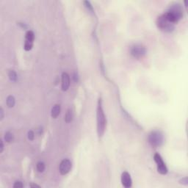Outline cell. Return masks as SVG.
I'll return each instance as SVG.
<instances>
[{
  "instance_id": "21",
  "label": "cell",
  "mask_w": 188,
  "mask_h": 188,
  "mask_svg": "<svg viewBox=\"0 0 188 188\" xmlns=\"http://www.w3.org/2000/svg\"><path fill=\"white\" fill-rule=\"evenodd\" d=\"M30 186L31 187H40L39 185H37V184H31Z\"/></svg>"
},
{
  "instance_id": "8",
  "label": "cell",
  "mask_w": 188,
  "mask_h": 188,
  "mask_svg": "<svg viewBox=\"0 0 188 188\" xmlns=\"http://www.w3.org/2000/svg\"><path fill=\"white\" fill-rule=\"evenodd\" d=\"M121 182L123 186L125 187L128 188L132 187V179L131 176L127 172H124L121 175Z\"/></svg>"
},
{
  "instance_id": "9",
  "label": "cell",
  "mask_w": 188,
  "mask_h": 188,
  "mask_svg": "<svg viewBox=\"0 0 188 188\" xmlns=\"http://www.w3.org/2000/svg\"><path fill=\"white\" fill-rule=\"evenodd\" d=\"M70 86V77L67 73H63L62 74V90H67Z\"/></svg>"
},
{
  "instance_id": "14",
  "label": "cell",
  "mask_w": 188,
  "mask_h": 188,
  "mask_svg": "<svg viewBox=\"0 0 188 188\" xmlns=\"http://www.w3.org/2000/svg\"><path fill=\"white\" fill-rule=\"evenodd\" d=\"M8 76L10 79L11 81H16V79H17V74H16V73L14 71H10L9 72Z\"/></svg>"
},
{
  "instance_id": "2",
  "label": "cell",
  "mask_w": 188,
  "mask_h": 188,
  "mask_svg": "<svg viewBox=\"0 0 188 188\" xmlns=\"http://www.w3.org/2000/svg\"><path fill=\"white\" fill-rule=\"evenodd\" d=\"M163 135L161 132L154 131L150 133L149 135V142L153 147H159L163 143Z\"/></svg>"
},
{
  "instance_id": "18",
  "label": "cell",
  "mask_w": 188,
  "mask_h": 188,
  "mask_svg": "<svg viewBox=\"0 0 188 188\" xmlns=\"http://www.w3.org/2000/svg\"><path fill=\"white\" fill-rule=\"evenodd\" d=\"M181 182H181V183H182V184H187V182H188V181H187V178H184V179H182V180L181 181Z\"/></svg>"
},
{
  "instance_id": "10",
  "label": "cell",
  "mask_w": 188,
  "mask_h": 188,
  "mask_svg": "<svg viewBox=\"0 0 188 188\" xmlns=\"http://www.w3.org/2000/svg\"><path fill=\"white\" fill-rule=\"evenodd\" d=\"M60 113V104H55L51 109V116L53 118H57Z\"/></svg>"
},
{
  "instance_id": "16",
  "label": "cell",
  "mask_w": 188,
  "mask_h": 188,
  "mask_svg": "<svg viewBox=\"0 0 188 188\" xmlns=\"http://www.w3.org/2000/svg\"><path fill=\"white\" fill-rule=\"evenodd\" d=\"M23 187H24V184H22V182H19V181L16 182L15 184H13V187L15 188H22Z\"/></svg>"
},
{
  "instance_id": "12",
  "label": "cell",
  "mask_w": 188,
  "mask_h": 188,
  "mask_svg": "<svg viewBox=\"0 0 188 188\" xmlns=\"http://www.w3.org/2000/svg\"><path fill=\"white\" fill-rule=\"evenodd\" d=\"M14 139V136H13V133H11L10 132H8L5 133V135H4V140L6 142L8 143H10L12 142Z\"/></svg>"
},
{
  "instance_id": "13",
  "label": "cell",
  "mask_w": 188,
  "mask_h": 188,
  "mask_svg": "<svg viewBox=\"0 0 188 188\" xmlns=\"http://www.w3.org/2000/svg\"><path fill=\"white\" fill-rule=\"evenodd\" d=\"M72 118H73V115H72V112L71 110H69L68 112H66V115H65V122L66 123H69L72 120Z\"/></svg>"
},
{
  "instance_id": "20",
  "label": "cell",
  "mask_w": 188,
  "mask_h": 188,
  "mask_svg": "<svg viewBox=\"0 0 188 188\" xmlns=\"http://www.w3.org/2000/svg\"><path fill=\"white\" fill-rule=\"evenodd\" d=\"M0 113H1L0 118H1V120H2L3 119V118H4V114H3V110H2V109L0 110Z\"/></svg>"
},
{
  "instance_id": "17",
  "label": "cell",
  "mask_w": 188,
  "mask_h": 188,
  "mask_svg": "<svg viewBox=\"0 0 188 188\" xmlns=\"http://www.w3.org/2000/svg\"><path fill=\"white\" fill-rule=\"evenodd\" d=\"M35 137V134L32 131H30L28 132V138L30 139V140H32L34 139Z\"/></svg>"
},
{
  "instance_id": "19",
  "label": "cell",
  "mask_w": 188,
  "mask_h": 188,
  "mask_svg": "<svg viewBox=\"0 0 188 188\" xmlns=\"http://www.w3.org/2000/svg\"><path fill=\"white\" fill-rule=\"evenodd\" d=\"M1 149H0V152L2 153V151H3V149H4V145H3V142L2 140H1Z\"/></svg>"
},
{
  "instance_id": "11",
  "label": "cell",
  "mask_w": 188,
  "mask_h": 188,
  "mask_svg": "<svg viewBox=\"0 0 188 188\" xmlns=\"http://www.w3.org/2000/svg\"><path fill=\"white\" fill-rule=\"evenodd\" d=\"M6 102H7V105L8 106V107H13L15 105V98L13 96H9L7 98Z\"/></svg>"
},
{
  "instance_id": "3",
  "label": "cell",
  "mask_w": 188,
  "mask_h": 188,
  "mask_svg": "<svg viewBox=\"0 0 188 188\" xmlns=\"http://www.w3.org/2000/svg\"><path fill=\"white\" fill-rule=\"evenodd\" d=\"M157 24L160 30L165 32H171L174 29V24L169 22L164 15L158 17L157 20Z\"/></svg>"
},
{
  "instance_id": "7",
  "label": "cell",
  "mask_w": 188,
  "mask_h": 188,
  "mask_svg": "<svg viewBox=\"0 0 188 188\" xmlns=\"http://www.w3.org/2000/svg\"><path fill=\"white\" fill-rule=\"evenodd\" d=\"M145 51H145V47L140 46V45H136L132 48L131 54L134 57L139 59L145 55Z\"/></svg>"
},
{
  "instance_id": "4",
  "label": "cell",
  "mask_w": 188,
  "mask_h": 188,
  "mask_svg": "<svg viewBox=\"0 0 188 188\" xmlns=\"http://www.w3.org/2000/svg\"><path fill=\"white\" fill-rule=\"evenodd\" d=\"M154 158L156 163L157 164V171H158L159 173L160 174L165 175L167 173V168L165 164L163 162L161 156L157 153V154H154Z\"/></svg>"
},
{
  "instance_id": "15",
  "label": "cell",
  "mask_w": 188,
  "mask_h": 188,
  "mask_svg": "<svg viewBox=\"0 0 188 188\" xmlns=\"http://www.w3.org/2000/svg\"><path fill=\"white\" fill-rule=\"evenodd\" d=\"M36 167H37V170L39 172H43L45 170V164L43 162H38L37 163Z\"/></svg>"
},
{
  "instance_id": "5",
  "label": "cell",
  "mask_w": 188,
  "mask_h": 188,
  "mask_svg": "<svg viewBox=\"0 0 188 188\" xmlns=\"http://www.w3.org/2000/svg\"><path fill=\"white\" fill-rule=\"evenodd\" d=\"M35 35L32 31L26 32L25 36V43H24V49L26 51H30L33 46Z\"/></svg>"
},
{
  "instance_id": "6",
  "label": "cell",
  "mask_w": 188,
  "mask_h": 188,
  "mask_svg": "<svg viewBox=\"0 0 188 188\" xmlns=\"http://www.w3.org/2000/svg\"><path fill=\"white\" fill-rule=\"evenodd\" d=\"M71 166H72L71 162L68 159H65L60 164V167H59L60 173L62 175L67 174L68 173H69V171H71Z\"/></svg>"
},
{
  "instance_id": "1",
  "label": "cell",
  "mask_w": 188,
  "mask_h": 188,
  "mask_svg": "<svg viewBox=\"0 0 188 188\" xmlns=\"http://www.w3.org/2000/svg\"><path fill=\"white\" fill-rule=\"evenodd\" d=\"M106 127V117L103 110L102 101L99 99L97 107V132L99 137H102Z\"/></svg>"
}]
</instances>
